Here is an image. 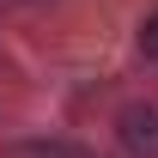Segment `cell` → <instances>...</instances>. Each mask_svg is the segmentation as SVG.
<instances>
[{
	"label": "cell",
	"instance_id": "6da1fadb",
	"mask_svg": "<svg viewBox=\"0 0 158 158\" xmlns=\"http://www.w3.org/2000/svg\"><path fill=\"white\" fill-rule=\"evenodd\" d=\"M116 140L128 158H158V103H122L116 110Z\"/></svg>",
	"mask_w": 158,
	"mask_h": 158
},
{
	"label": "cell",
	"instance_id": "7a4b0ae2",
	"mask_svg": "<svg viewBox=\"0 0 158 158\" xmlns=\"http://www.w3.org/2000/svg\"><path fill=\"white\" fill-rule=\"evenodd\" d=\"M0 158H91V146H79L67 134H37V140H12Z\"/></svg>",
	"mask_w": 158,
	"mask_h": 158
},
{
	"label": "cell",
	"instance_id": "3957f363",
	"mask_svg": "<svg viewBox=\"0 0 158 158\" xmlns=\"http://www.w3.org/2000/svg\"><path fill=\"white\" fill-rule=\"evenodd\" d=\"M140 55H146V61H158V12H146V19H140Z\"/></svg>",
	"mask_w": 158,
	"mask_h": 158
}]
</instances>
